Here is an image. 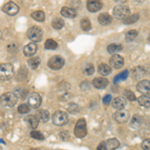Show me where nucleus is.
Returning <instances> with one entry per match:
<instances>
[{
    "label": "nucleus",
    "mask_w": 150,
    "mask_h": 150,
    "mask_svg": "<svg viewBox=\"0 0 150 150\" xmlns=\"http://www.w3.org/2000/svg\"><path fill=\"white\" fill-rule=\"evenodd\" d=\"M18 102V97L13 92H6L0 96V105L6 108H11Z\"/></svg>",
    "instance_id": "obj_1"
},
{
    "label": "nucleus",
    "mask_w": 150,
    "mask_h": 150,
    "mask_svg": "<svg viewBox=\"0 0 150 150\" xmlns=\"http://www.w3.org/2000/svg\"><path fill=\"white\" fill-rule=\"evenodd\" d=\"M14 76V67L10 63L0 64V81H7Z\"/></svg>",
    "instance_id": "obj_2"
},
{
    "label": "nucleus",
    "mask_w": 150,
    "mask_h": 150,
    "mask_svg": "<svg viewBox=\"0 0 150 150\" xmlns=\"http://www.w3.org/2000/svg\"><path fill=\"white\" fill-rule=\"evenodd\" d=\"M27 36L33 42H39L43 38V30L38 26H32L28 29Z\"/></svg>",
    "instance_id": "obj_3"
},
{
    "label": "nucleus",
    "mask_w": 150,
    "mask_h": 150,
    "mask_svg": "<svg viewBox=\"0 0 150 150\" xmlns=\"http://www.w3.org/2000/svg\"><path fill=\"white\" fill-rule=\"evenodd\" d=\"M52 121L57 126H63L68 122V115L61 110H57L53 113L52 115Z\"/></svg>",
    "instance_id": "obj_4"
},
{
    "label": "nucleus",
    "mask_w": 150,
    "mask_h": 150,
    "mask_svg": "<svg viewBox=\"0 0 150 150\" xmlns=\"http://www.w3.org/2000/svg\"><path fill=\"white\" fill-rule=\"evenodd\" d=\"M74 134L76 137L78 138H83V137L86 136L87 134V126H86V121L85 119L81 118L77 121L76 125H75L74 128Z\"/></svg>",
    "instance_id": "obj_5"
},
{
    "label": "nucleus",
    "mask_w": 150,
    "mask_h": 150,
    "mask_svg": "<svg viewBox=\"0 0 150 150\" xmlns=\"http://www.w3.org/2000/svg\"><path fill=\"white\" fill-rule=\"evenodd\" d=\"M129 7L127 5H124V4H120V5L114 7V9H113V16L117 19H124L126 16L129 15Z\"/></svg>",
    "instance_id": "obj_6"
},
{
    "label": "nucleus",
    "mask_w": 150,
    "mask_h": 150,
    "mask_svg": "<svg viewBox=\"0 0 150 150\" xmlns=\"http://www.w3.org/2000/svg\"><path fill=\"white\" fill-rule=\"evenodd\" d=\"M48 66L53 70H59L64 66V59L59 55L52 56L48 60Z\"/></svg>",
    "instance_id": "obj_7"
},
{
    "label": "nucleus",
    "mask_w": 150,
    "mask_h": 150,
    "mask_svg": "<svg viewBox=\"0 0 150 150\" xmlns=\"http://www.w3.org/2000/svg\"><path fill=\"white\" fill-rule=\"evenodd\" d=\"M2 11L10 16H14L19 12V6L16 3H14L13 1H9L3 5V7H2Z\"/></svg>",
    "instance_id": "obj_8"
},
{
    "label": "nucleus",
    "mask_w": 150,
    "mask_h": 150,
    "mask_svg": "<svg viewBox=\"0 0 150 150\" xmlns=\"http://www.w3.org/2000/svg\"><path fill=\"white\" fill-rule=\"evenodd\" d=\"M113 117L118 123H125L130 119V113L125 109H119L114 113Z\"/></svg>",
    "instance_id": "obj_9"
},
{
    "label": "nucleus",
    "mask_w": 150,
    "mask_h": 150,
    "mask_svg": "<svg viewBox=\"0 0 150 150\" xmlns=\"http://www.w3.org/2000/svg\"><path fill=\"white\" fill-rule=\"evenodd\" d=\"M42 103V98L38 93H32L28 98V105L30 106V108H38Z\"/></svg>",
    "instance_id": "obj_10"
},
{
    "label": "nucleus",
    "mask_w": 150,
    "mask_h": 150,
    "mask_svg": "<svg viewBox=\"0 0 150 150\" xmlns=\"http://www.w3.org/2000/svg\"><path fill=\"white\" fill-rule=\"evenodd\" d=\"M109 63H110V66L113 67L115 69H119L123 67L124 65V59H123L122 56L118 54H113L111 58L109 59Z\"/></svg>",
    "instance_id": "obj_11"
},
{
    "label": "nucleus",
    "mask_w": 150,
    "mask_h": 150,
    "mask_svg": "<svg viewBox=\"0 0 150 150\" xmlns=\"http://www.w3.org/2000/svg\"><path fill=\"white\" fill-rule=\"evenodd\" d=\"M137 90L140 93L144 94V95H150V81L149 80H141L136 85Z\"/></svg>",
    "instance_id": "obj_12"
},
{
    "label": "nucleus",
    "mask_w": 150,
    "mask_h": 150,
    "mask_svg": "<svg viewBox=\"0 0 150 150\" xmlns=\"http://www.w3.org/2000/svg\"><path fill=\"white\" fill-rule=\"evenodd\" d=\"M102 8V2L101 0H88L87 1V9L90 12L99 11Z\"/></svg>",
    "instance_id": "obj_13"
},
{
    "label": "nucleus",
    "mask_w": 150,
    "mask_h": 150,
    "mask_svg": "<svg viewBox=\"0 0 150 150\" xmlns=\"http://www.w3.org/2000/svg\"><path fill=\"white\" fill-rule=\"evenodd\" d=\"M92 84L95 88L97 89H103L108 85V80L104 77H96L93 79Z\"/></svg>",
    "instance_id": "obj_14"
},
{
    "label": "nucleus",
    "mask_w": 150,
    "mask_h": 150,
    "mask_svg": "<svg viewBox=\"0 0 150 150\" xmlns=\"http://www.w3.org/2000/svg\"><path fill=\"white\" fill-rule=\"evenodd\" d=\"M36 51H37V45L35 43H29V44L26 45L23 49V53L25 56H28V57H31L35 54Z\"/></svg>",
    "instance_id": "obj_15"
},
{
    "label": "nucleus",
    "mask_w": 150,
    "mask_h": 150,
    "mask_svg": "<svg viewBox=\"0 0 150 150\" xmlns=\"http://www.w3.org/2000/svg\"><path fill=\"white\" fill-rule=\"evenodd\" d=\"M60 13L62 16L67 18H75L77 16V11L71 7H62Z\"/></svg>",
    "instance_id": "obj_16"
},
{
    "label": "nucleus",
    "mask_w": 150,
    "mask_h": 150,
    "mask_svg": "<svg viewBox=\"0 0 150 150\" xmlns=\"http://www.w3.org/2000/svg\"><path fill=\"white\" fill-rule=\"evenodd\" d=\"M125 105H126V99H124L123 97H115L112 100V106L115 109H124Z\"/></svg>",
    "instance_id": "obj_17"
},
{
    "label": "nucleus",
    "mask_w": 150,
    "mask_h": 150,
    "mask_svg": "<svg viewBox=\"0 0 150 150\" xmlns=\"http://www.w3.org/2000/svg\"><path fill=\"white\" fill-rule=\"evenodd\" d=\"M112 21V17L109 15L108 13L104 12V13H101L100 15L98 16V22L101 24V25H108V24L111 23Z\"/></svg>",
    "instance_id": "obj_18"
},
{
    "label": "nucleus",
    "mask_w": 150,
    "mask_h": 150,
    "mask_svg": "<svg viewBox=\"0 0 150 150\" xmlns=\"http://www.w3.org/2000/svg\"><path fill=\"white\" fill-rule=\"evenodd\" d=\"M98 72L101 75H103V76H106V75H109L112 72V68H111L109 65L105 63H101L98 66Z\"/></svg>",
    "instance_id": "obj_19"
},
{
    "label": "nucleus",
    "mask_w": 150,
    "mask_h": 150,
    "mask_svg": "<svg viewBox=\"0 0 150 150\" xmlns=\"http://www.w3.org/2000/svg\"><path fill=\"white\" fill-rule=\"evenodd\" d=\"M143 123V118L140 115H134V117L132 118V120L130 121V126L132 128H139Z\"/></svg>",
    "instance_id": "obj_20"
},
{
    "label": "nucleus",
    "mask_w": 150,
    "mask_h": 150,
    "mask_svg": "<svg viewBox=\"0 0 150 150\" xmlns=\"http://www.w3.org/2000/svg\"><path fill=\"white\" fill-rule=\"evenodd\" d=\"M105 144H106V148L108 150H114L117 148V147H119L120 142L116 138H111V139H108L107 141L105 142Z\"/></svg>",
    "instance_id": "obj_21"
},
{
    "label": "nucleus",
    "mask_w": 150,
    "mask_h": 150,
    "mask_svg": "<svg viewBox=\"0 0 150 150\" xmlns=\"http://www.w3.org/2000/svg\"><path fill=\"white\" fill-rule=\"evenodd\" d=\"M145 74V69L142 66H137L136 68H134L132 70V75L134 78L139 79L141 77H143Z\"/></svg>",
    "instance_id": "obj_22"
},
{
    "label": "nucleus",
    "mask_w": 150,
    "mask_h": 150,
    "mask_svg": "<svg viewBox=\"0 0 150 150\" xmlns=\"http://www.w3.org/2000/svg\"><path fill=\"white\" fill-rule=\"evenodd\" d=\"M31 16H32L33 19H35L36 21H39V22H42V21H44V19H45L44 12L41 11V10H36L34 12H32V13H31Z\"/></svg>",
    "instance_id": "obj_23"
},
{
    "label": "nucleus",
    "mask_w": 150,
    "mask_h": 150,
    "mask_svg": "<svg viewBox=\"0 0 150 150\" xmlns=\"http://www.w3.org/2000/svg\"><path fill=\"white\" fill-rule=\"evenodd\" d=\"M139 19V14H132V15H128L126 16L123 20V23L124 24H132V23H135L137 20Z\"/></svg>",
    "instance_id": "obj_24"
},
{
    "label": "nucleus",
    "mask_w": 150,
    "mask_h": 150,
    "mask_svg": "<svg viewBox=\"0 0 150 150\" xmlns=\"http://www.w3.org/2000/svg\"><path fill=\"white\" fill-rule=\"evenodd\" d=\"M122 48H123L122 45L110 44V45H108V46H107V51H108V53H110V54H115V53L121 51Z\"/></svg>",
    "instance_id": "obj_25"
},
{
    "label": "nucleus",
    "mask_w": 150,
    "mask_h": 150,
    "mask_svg": "<svg viewBox=\"0 0 150 150\" xmlns=\"http://www.w3.org/2000/svg\"><path fill=\"white\" fill-rule=\"evenodd\" d=\"M138 100V103L141 106H143L145 108L150 107V97H148L147 95H142L137 99Z\"/></svg>",
    "instance_id": "obj_26"
},
{
    "label": "nucleus",
    "mask_w": 150,
    "mask_h": 150,
    "mask_svg": "<svg viewBox=\"0 0 150 150\" xmlns=\"http://www.w3.org/2000/svg\"><path fill=\"white\" fill-rule=\"evenodd\" d=\"M26 120H27L29 125H30L32 128H36L38 126V124H39V119H38V117H37V116H35V115L28 116V117L26 118Z\"/></svg>",
    "instance_id": "obj_27"
},
{
    "label": "nucleus",
    "mask_w": 150,
    "mask_h": 150,
    "mask_svg": "<svg viewBox=\"0 0 150 150\" xmlns=\"http://www.w3.org/2000/svg\"><path fill=\"white\" fill-rule=\"evenodd\" d=\"M137 36H138V31L137 30H129L125 35V40L127 42H132L133 40L136 39Z\"/></svg>",
    "instance_id": "obj_28"
},
{
    "label": "nucleus",
    "mask_w": 150,
    "mask_h": 150,
    "mask_svg": "<svg viewBox=\"0 0 150 150\" xmlns=\"http://www.w3.org/2000/svg\"><path fill=\"white\" fill-rule=\"evenodd\" d=\"M82 71H83V73L85 75H87V76H90V75H92L94 73L95 69H94V66L91 63H87L83 66Z\"/></svg>",
    "instance_id": "obj_29"
},
{
    "label": "nucleus",
    "mask_w": 150,
    "mask_h": 150,
    "mask_svg": "<svg viewBox=\"0 0 150 150\" xmlns=\"http://www.w3.org/2000/svg\"><path fill=\"white\" fill-rule=\"evenodd\" d=\"M40 64V58L39 57H32L28 60V65L30 66V68L36 69Z\"/></svg>",
    "instance_id": "obj_30"
},
{
    "label": "nucleus",
    "mask_w": 150,
    "mask_h": 150,
    "mask_svg": "<svg viewBox=\"0 0 150 150\" xmlns=\"http://www.w3.org/2000/svg\"><path fill=\"white\" fill-rule=\"evenodd\" d=\"M80 26L81 29L84 31H88L91 29V21L88 18H83L80 21Z\"/></svg>",
    "instance_id": "obj_31"
},
{
    "label": "nucleus",
    "mask_w": 150,
    "mask_h": 150,
    "mask_svg": "<svg viewBox=\"0 0 150 150\" xmlns=\"http://www.w3.org/2000/svg\"><path fill=\"white\" fill-rule=\"evenodd\" d=\"M52 26H53V28L57 29V30L61 29V28L64 26V21H63V19L58 18V17H57V18H55L54 20L52 21Z\"/></svg>",
    "instance_id": "obj_32"
},
{
    "label": "nucleus",
    "mask_w": 150,
    "mask_h": 150,
    "mask_svg": "<svg viewBox=\"0 0 150 150\" xmlns=\"http://www.w3.org/2000/svg\"><path fill=\"white\" fill-rule=\"evenodd\" d=\"M44 47L46 48V49L54 50L58 47V44L56 43V41H54L53 39H48V40H46V42H45Z\"/></svg>",
    "instance_id": "obj_33"
},
{
    "label": "nucleus",
    "mask_w": 150,
    "mask_h": 150,
    "mask_svg": "<svg viewBox=\"0 0 150 150\" xmlns=\"http://www.w3.org/2000/svg\"><path fill=\"white\" fill-rule=\"evenodd\" d=\"M30 136L32 137L33 139L40 140V141L44 140V135H43L40 131H38V130H33V131H31L30 132Z\"/></svg>",
    "instance_id": "obj_34"
},
{
    "label": "nucleus",
    "mask_w": 150,
    "mask_h": 150,
    "mask_svg": "<svg viewBox=\"0 0 150 150\" xmlns=\"http://www.w3.org/2000/svg\"><path fill=\"white\" fill-rule=\"evenodd\" d=\"M128 77V71L125 70V71L121 72L120 74H117L114 78V83H118L119 81H122V80H125Z\"/></svg>",
    "instance_id": "obj_35"
},
{
    "label": "nucleus",
    "mask_w": 150,
    "mask_h": 150,
    "mask_svg": "<svg viewBox=\"0 0 150 150\" xmlns=\"http://www.w3.org/2000/svg\"><path fill=\"white\" fill-rule=\"evenodd\" d=\"M39 117H40L41 121L47 122L48 120H49V118H50V114H49V112H48L47 110H41L39 112Z\"/></svg>",
    "instance_id": "obj_36"
},
{
    "label": "nucleus",
    "mask_w": 150,
    "mask_h": 150,
    "mask_svg": "<svg viewBox=\"0 0 150 150\" xmlns=\"http://www.w3.org/2000/svg\"><path fill=\"white\" fill-rule=\"evenodd\" d=\"M29 111H30V106H29L28 104H21V105H19V107H18L19 113H21V114H26Z\"/></svg>",
    "instance_id": "obj_37"
},
{
    "label": "nucleus",
    "mask_w": 150,
    "mask_h": 150,
    "mask_svg": "<svg viewBox=\"0 0 150 150\" xmlns=\"http://www.w3.org/2000/svg\"><path fill=\"white\" fill-rule=\"evenodd\" d=\"M124 95L126 99H128L129 101H134L136 100V96H135V94L132 92L131 90H129V89H126V90L124 91Z\"/></svg>",
    "instance_id": "obj_38"
},
{
    "label": "nucleus",
    "mask_w": 150,
    "mask_h": 150,
    "mask_svg": "<svg viewBox=\"0 0 150 150\" xmlns=\"http://www.w3.org/2000/svg\"><path fill=\"white\" fill-rule=\"evenodd\" d=\"M7 49H8V51L11 53H17L18 52V45L13 42L7 46Z\"/></svg>",
    "instance_id": "obj_39"
},
{
    "label": "nucleus",
    "mask_w": 150,
    "mask_h": 150,
    "mask_svg": "<svg viewBox=\"0 0 150 150\" xmlns=\"http://www.w3.org/2000/svg\"><path fill=\"white\" fill-rule=\"evenodd\" d=\"M67 109H68V111L70 113H75V112H77V111L79 110V107H78V105H77V104L71 103V104H69V105L67 106Z\"/></svg>",
    "instance_id": "obj_40"
},
{
    "label": "nucleus",
    "mask_w": 150,
    "mask_h": 150,
    "mask_svg": "<svg viewBox=\"0 0 150 150\" xmlns=\"http://www.w3.org/2000/svg\"><path fill=\"white\" fill-rule=\"evenodd\" d=\"M26 75H27V69L25 68V67H21L20 70L18 71V74H17V78H19L20 76L23 77V80H25L26 79Z\"/></svg>",
    "instance_id": "obj_41"
},
{
    "label": "nucleus",
    "mask_w": 150,
    "mask_h": 150,
    "mask_svg": "<svg viewBox=\"0 0 150 150\" xmlns=\"http://www.w3.org/2000/svg\"><path fill=\"white\" fill-rule=\"evenodd\" d=\"M141 147L143 150H150V138L144 139L141 143Z\"/></svg>",
    "instance_id": "obj_42"
},
{
    "label": "nucleus",
    "mask_w": 150,
    "mask_h": 150,
    "mask_svg": "<svg viewBox=\"0 0 150 150\" xmlns=\"http://www.w3.org/2000/svg\"><path fill=\"white\" fill-rule=\"evenodd\" d=\"M111 101H112V96L110 95V94H107V95L104 96L103 98V104H105V105H108Z\"/></svg>",
    "instance_id": "obj_43"
},
{
    "label": "nucleus",
    "mask_w": 150,
    "mask_h": 150,
    "mask_svg": "<svg viewBox=\"0 0 150 150\" xmlns=\"http://www.w3.org/2000/svg\"><path fill=\"white\" fill-rule=\"evenodd\" d=\"M96 150H107L105 142H101V143L98 145V147H97V149H96Z\"/></svg>",
    "instance_id": "obj_44"
},
{
    "label": "nucleus",
    "mask_w": 150,
    "mask_h": 150,
    "mask_svg": "<svg viewBox=\"0 0 150 150\" xmlns=\"http://www.w3.org/2000/svg\"><path fill=\"white\" fill-rule=\"evenodd\" d=\"M117 3H125V2L127 1V0H115Z\"/></svg>",
    "instance_id": "obj_45"
},
{
    "label": "nucleus",
    "mask_w": 150,
    "mask_h": 150,
    "mask_svg": "<svg viewBox=\"0 0 150 150\" xmlns=\"http://www.w3.org/2000/svg\"><path fill=\"white\" fill-rule=\"evenodd\" d=\"M134 2H136V3H141V2H143V0H133Z\"/></svg>",
    "instance_id": "obj_46"
},
{
    "label": "nucleus",
    "mask_w": 150,
    "mask_h": 150,
    "mask_svg": "<svg viewBox=\"0 0 150 150\" xmlns=\"http://www.w3.org/2000/svg\"><path fill=\"white\" fill-rule=\"evenodd\" d=\"M30 150H40V149H37V148H32V149H30Z\"/></svg>",
    "instance_id": "obj_47"
},
{
    "label": "nucleus",
    "mask_w": 150,
    "mask_h": 150,
    "mask_svg": "<svg viewBox=\"0 0 150 150\" xmlns=\"http://www.w3.org/2000/svg\"><path fill=\"white\" fill-rule=\"evenodd\" d=\"M148 40L150 41V34H149V36H148Z\"/></svg>",
    "instance_id": "obj_48"
},
{
    "label": "nucleus",
    "mask_w": 150,
    "mask_h": 150,
    "mask_svg": "<svg viewBox=\"0 0 150 150\" xmlns=\"http://www.w3.org/2000/svg\"><path fill=\"white\" fill-rule=\"evenodd\" d=\"M0 38H1V32H0Z\"/></svg>",
    "instance_id": "obj_49"
}]
</instances>
